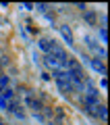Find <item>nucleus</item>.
<instances>
[{
  "instance_id": "nucleus-2",
  "label": "nucleus",
  "mask_w": 110,
  "mask_h": 125,
  "mask_svg": "<svg viewBox=\"0 0 110 125\" xmlns=\"http://www.w3.org/2000/svg\"><path fill=\"white\" fill-rule=\"evenodd\" d=\"M92 111L96 113V117H100V119H106V106H104V104H100V102H98L96 106L92 108Z\"/></svg>"
},
{
  "instance_id": "nucleus-1",
  "label": "nucleus",
  "mask_w": 110,
  "mask_h": 125,
  "mask_svg": "<svg viewBox=\"0 0 110 125\" xmlns=\"http://www.w3.org/2000/svg\"><path fill=\"white\" fill-rule=\"evenodd\" d=\"M56 85H58V90H60L62 94L73 92V83H71V79H56Z\"/></svg>"
},
{
  "instance_id": "nucleus-3",
  "label": "nucleus",
  "mask_w": 110,
  "mask_h": 125,
  "mask_svg": "<svg viewBox=\"0 0 110 125\" xmlns=\"http://www.w3.org/2000/svg\"><path fill=\"white\" fill-rule=\"evenodd\" d=\"M27 104H29V108H33L35 113L42 111V102H40V100H35V98H31V96L27 98Z\"/></svg>"
},
{
  "instance_id": "nucleus-11",
  "label": "nucleus",
  "mask_w": 110,
  "mask_h": 125,
  "mask_svg": "<svg viewBox=\"0 0 110 125\" xmlns=\"http://www.w3.org/2000/svg\"><path fill=\"white\" fill-rule=\"evenodd\" d=\"M100 36H102V40H108V31H106V27H102V29H100Z\"/></svg>"
},
{
  "instance_id": "nucleus-4",
  "label": "nucleus",
  "mask_w": 110,
  "mask_h": 125,
  "mask_svg": "<svg viewBox=\"0 0 110 125\" xmlns=\"http://www.w3.org/2000/svg\"><path fill=\"white\" fill-rule=\"evenodd\" d=\"M92 67L96 69L98 73H102V75H106V65H104V62H100V61H92Z\"/></svg>"
},
{
  "instance_id": "nucleus-6",
  "label": "nucleus",
  "mask_w": 110,
  "mask_h": 125,
  "mask_svg": "<svg viewBox=\"0 0 110 125\" xmlns=\"http://www.w3.org/2000/svg\"><path fill=\"white\" fill-rule=\"evenodd\" d=\"M0 92H2V96H0V98L4 100V102H6V100H13V96H15V92H13L10 88H4V90H0Z\"/></svg>"
},
{
  "instance_id": "nucleus-10",
  "label": "nucleus",
  "mask_w": 110,
  "mask_h": 125,
  "mask_svg": "<svg viewBox=\"0 0 110 125\" xmlns=\"http://www.w3.org/2000/svg\"><path fill=\"white\" fill-rule=\"evenodd\" d=\"M85 19H87V23H96V13H93V10H87V13H85Z\"/></svg>"
},
{
  "instance_id": "nucleus-8",
  "label": "nucleus",
  "mask_w": 110,
  "mask_h": 125,
  "mask_svg": "<svg viewBox=\"0 0 110 125\" xmlns=\"http://www.w3.org/2000/svg\"><path fill=\"white\" fill-rule=\"evenodd\" d=\"M4 88H9V77L4 73H0V90H4Z\"/></svg>"
},
{
  "instance_id": "nucleus-9",
  "label": "nucleus",
  "mask_w": 110,
  "mask_h": 125,
  "mask_svg": "<svg viewBox=\"0 0 110 125\" xmlns=\"http://www.w3.org/2000/svg\"><path fill=\"white\" fill-rule=\"evenodd\" d=\"M60 31H62V36H64V40H66V42H69V44H73V36H71V31H69V29H66V27H62V29H60Z\"/></svg>"
},
{
  "instance_id": "nucleus-7",
  "label": "nucleus",
  "mask_w": 110,
  "mask_h": 125,
  "mask_svg": "<svg viewBox=\"0 0 110 125\" xmlns=\"http://www.w3.org/2000/svg\"><path fill=\"white\" fill-rule=\"evenodd\" d=\"M44 62H46V65H48V67H50V69H54V71H56V69H58V67H60V65H58V62H56V61H54V58H52V56H44Z\"/></svg>"
},
{
  "instance_id": "nucleus-12",
  "label": "nucleus",
  "mask_w": 110,
  "mask_h": 125,
  "mask_svg": "<svg viewBox=\"0 0 110 125\" xmlns=\"http://www.w3.org/2000/svg\"><path fill=\"white\" fill-rule=\"evenodd\" d=\"M0 125H2V121H0Z\"/></svg>"
},
{
  "instance_id": "nucleus-5",
  "label": "nucleus",
  "mask_w": 110,
  "mask_h": 125,
  "mask_svg": "<svg viewBox=\"0 0 110 125\" xmlns=\"http://www.w3.org/2000/svg\"><path fill=\"white\" fill-rule=\"evenodd\" d=\"M37 44H40V48L44 50V52H50V48H52V44H54V42H50V40H46V38H42V40L37 42Z\"/></svg>"
}]
</instances>
